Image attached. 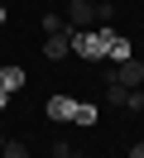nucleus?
Here are the masks:
<instances>
[{"label": "nucleus", "mask_w": 144, "mask_h": 158, "mask_svg": "<svg viewBox=\"0 0 144 158\" xmlns=\"http://www.w3.org/2000/svg\"><path fill=\"white\" fill-rule=\"evenodd\" d=\"M115 81H120V86H144V62L139 58H125V62H115Z\"/></svg>", "instance_id": "f257e3e1"}, {"label": "nucleus", "mask_w": 144, "mask_h": 158, "mask_svg": "<svg viewBox=\"0 0 144 158\" xmlns=\"http://www.w3.org/2000/svg\"><path fill=\"white\" fill-rule=\"evenodd\" d=\"M91 19H96V5H91V0H72V5H67V24H72V29H86Z\"/></svg>", "instance_id": "f03ea898"}, {"label": "nucleus", "mask_w": 144, "mask_h": 158, "mask_svg": "<svg viewBox=\"0 0 144 158\" xmlns=\"http://www.w3.org/2000/svg\"><path fill=\"white\" fill-rule=\"evenodd\" d=\"M67 34H72V29H67ZM67 34H48V39H43V58L48 62H58V58L72 53V48H67Z\"/></svg>", "instance_id": "7ed1b4c3"}, {"label": "nucleus", "mask_w": 144, "mask_h": 158, "mask_svg": "<svg viewBox=\"0 0 144 158\" xmlns=\"http://www.w3.org/2000/svg\"><path fill=\"white\" fill-rule=\"evenodd\" d=\"M72 110H77L72 96H48V120H72Z\"/></svg>", "instance_id": "20e7f679"}, {"label": "nucleus", "mask_w": 144, "mask_h": 158, "mask_svg": "<svg viewBox=\"0 0 144 158\" xmlns=\"http://www.w3.org/2000/svg\"><path fill=\"white\" fill-rule=\"evenodd\" d=\"M19 86H24V67H0V91H10V96H15Z\"/></svg>", "instance_id": "39448f33"}, {"label": "nucleus", "mask_w": 144, "mask_h": 158, "mask_svg": "<svg viewBox=\"0 0 144 158\" xmlns=\"http://www.w3.org/2000/svg\"><path fill=\"white\" fill-rule=\"evenodd\" d=\"M106 58H111V62H125V58H134V53H130V39H120V34H115V39L106 43Z\"/></svg>", "instance_id": "423d86ee"}, {"label": "nucleus", "mask_w": 144, "mask_h": 158, "mask_svg": "<svg viewBox=\"0 0 144 158\" xmlns=\"http://www.w3.org/2000/svg\"><path fill=\"white\" fill-rule=\"evenodd\" d=\"M125 91H130V86H120V81H111V86H106V106H125Z\"/></svg>", "instance_id": "0eeeda50"}, {"label": "nucleus", "mask_w": 144, "mask_h": 158, "mask_svg": "<svg viewBox=\"0 0 144 158\" xmlns=\"http://www.w3.org/2000/svg\"><path fill=\"white\" fill-rule=\"evenodd\" d=\"M125 110H134V115H144V91L134 86V91H125Z\"/></svg>", "instance_id": "6e6552de"}, {"label": "nucleus", "mask_w": 144, "mask_h": 158, "mask_svg": "<svg viewBox=\"0 0 144 158\" xmlns=\"http://www.w3.org/2000/svg\"><path fill=\"white\" fill-rule=\"evenodd\" d=\"M0 158H29V148L19 144V139H5V148H0Z\"/></svg>", "instance_id": "1a4fd4ad"}, {"label": "nucleus", "mask_w": 144, "mask_h": 158, "mask_svg": "<svg viewBox=\"0 0 144 158\" xmlns=\"http://www.w3.org/2000/svg\"><path fill=\"white\" fill-rule=\"evenodd\" d=\"M67 29H72L67 19H58V15H43V34H67Z\"/></svg>", "instance_id": "9d476101"}, {"label": "nucleus", "mask_w": 144, "mask_h": 158, "mask_svg": "<svg viewBox=\"0 0 144 158\" xmlns=\"http://www.w3.org/2000/svg\"><path fill=\"white\" fill-rule=\"evenodd\" d=\"M72 120H77V125H96V110H91V106H77Z\"/></svg>", "instance_id": "9b49d317"}, {"label": "nucleus", "mask_w": 144, "mask_h": 158, "mask_svg": "<svg viewBox=\"0 0 144 158\" xmlns=\"http://www.w3.org/2000/svg\"><path fill=\"white\" fill-rule=\"evenodd\" d=\"M96 19H101V24H111V19H115V5H106V0H101V5H96Z\"/></svg>", "instance_id": "f8f14e48"}, {"label": "nucleus", "mask_w": 144, "mask_h": 158, "mask_svg": "<svg viewBox=\"0 0 144 158\" xmlns=\"http://www.w3.org/2000/svg\"><path fill=\"white\" fill-rule=\"evenodd\" d=\"M5 106H10V91H0V110H5Z\"/></svg>", "instance_id": "ddd939ff"}, {"label": "nucleus", "mask_w": 144, "mask_h": 158, "mask_svg": "<svg viewBox=\"0 0 144 158\" xmlns=\"http://www.w3.org/2000/svg\"><path fill=\"white\" fill-rule=\"evenodd\" d=\"M0 24H5V0H0Z\"/></svg>", "instance_id": "4468645a"}, {"label": "nucleus", "mask_w": 144, "mask_h": 158, "mask_svg": "<svg viewBox=\"0 0 144 158\" xmlns=\"http://www.w3.org/2000/svg\"><path fill=\"white\" fill-rule=\"evenodd\" d=\"M63 158H82V153H72V148H67V153H63Z\"/></svg>", "instance_id": "2eb2a0df"}, {"label": "nucleus", "mask_w": 144, "mask_h": 158, "mask_svg": "<svg viewBox=\"0 0 144 158\" xmlns=\"http://www.w3.org/2000/svg\"><path fill=\"white\" fill-rule=\"evenodd\" d=\"M0 148H5V134H0Z\"/></svg>", "instance_id": "dca6fc26"}, {"label": "nucleus", "mask_w": 144, "mask_h": 158, "mask_svg": "<svg viewBox=\"0 0 144 158\" xmlns=\"http://www.w3.org/2000/svg\"><path fill=\"white\" fill-rule=\"evenodd\" d=\"M139 91H144V86H139Z\"/></svg>", "instance_id": "f3484780"}]
</instances>
